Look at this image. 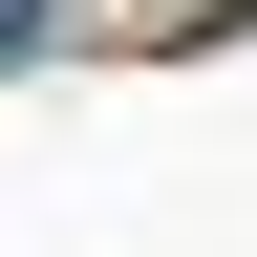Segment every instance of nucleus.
I'll return each mask as SVG.
<instances>
[{
	"label": "nucleus",
	"mask_w": 257,
	"mask_h": 257,
	"mask_svg": "<svg viewBox=\"0 0 257 257\" xmlns=\"http://www.w3.org/2000/svg\"><path fill=\"white\" fill-rule=\"evenodd\" d=\"M22 43H43V0H0V64H22Z\"/></svg>",
	"instance_id": "obj_1"
}]
</instances>
